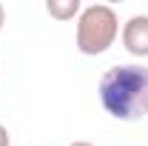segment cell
Segmentation results:
<instances>
[{"label":"cell","instance_id":"6da1fadb","mask_svg":"<svg viewBox=\"0 0 148 146\" xmlns=\"http://www.w3.org/2000/svg\"><path fill=\"white\" fill-rule=\"evenodd\" d=\"M100 103L114 120L134 123L148 115V66L120 63L100 77Z\"/></svg>","mask_w":148,"mask_h":146},{"label":"cell","instance_id":"7a4b0ae2","mask_svg":"<svg viewBox=\"0 0 148 146\" xmlns=\"http://www.w3.org/2000/svg\"><path fill=\"white\" fill-rule=\"evenodd\" d=\"M117 37H120V17L111 6L106 3L83 6V12L77 17V29H74V43H77L80 55L86 57L106 55Z\"/></svg>","mask_w":148,"mask_h":146},{"label":"cell","instance_id":"3957f363","mask_svg":"<svg viewBox=\"0 0 148 146\" xmlns=\"http://www.w3.org/2000/svg\"><path fill=\"white\" fill-rule=\"evenodd\" d=\"M123 46L134 57H148V15H134L123 23Z\"/></svg>","mask_w":148,"mask_h":146},{"label":"cell","instance_id":"277c9868","mask_svg":"<svg viewBox=\"0 0 148 146\" xmlns=\"http://www.w3.org/2000/svg\"><path fill=\"white\" fill-rule=\"evenodd\" d=\"M46 12L54 20H74V17H80L83 3L80 0H46Z\"/></svg>","mask_w":148,"mask_h":146},{"label":"cell","instance_id":"5b68a950","mask_svg":"<svg viewBox=\"0 0 148 146\" xmlns=\"http://www.w3.org/2000/svg\"><path fill=\"white\" fill-rule=\"evenodd\" d=\"M0 146H12V135H9V129L0 123Z\"/></svg>","mask_w":148,"mask_h":146},{"label":"cell","instance_id":"8992f818","mask_svg":"<svg viewBox=\"0 0 148 146\" xmlns=\"http://www.w3.org/2000/svg\"><path fill=\"white\" fill-rule=\"evenodd\" d=\"M3 23H6V9H3V3H0V29H3Z\"/></svg>","mask_w":148,"mask_h":146},{"label":"cell","instance_id":"52a82bcc","mask_svg":"<svg viewBox=\"0 0 148 146\" xmlns=\"http://www.w3.org/2000/svg\"><path fill=\"white\" fill-rule=\"evenodd\" d=\"M69 146H94V143H88V140H74V143H69Z\"/></svg>","mask_w":148,"mask_h":146}]
</instances>
